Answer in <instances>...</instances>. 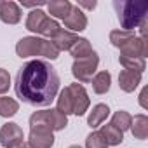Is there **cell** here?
<instances>
[{"mask_svg":"<svg viewBox=\"0 0 148 148\" xmlns=\"http://www.w3.org/2000/svg\"><path fill=\"white\" fill-rule=\"evenodd\" d=\"M14 91L21 101L32 106H49L58 96L59 77L51 63L33 59L19 68Z\"/></svg>","mask_w":148,"mask_h":148,"instance_id":"obj_1","label":"cell"},{"mask_svg":"<svg viewBox=\"0 0 148 148\" xmlns=\"http://www.w3.org/2000/svg\"><path fill=\"white\" fill-rule=\"evenodd\" d=\"M113 7L117 11L122 30L125 32H132L134 28H139L141 23L146 21V12H148L146 0H115Z\"/></svg>","mask_w":148,"mask_h":148,"instance_id":"obj_2","label":"cell"},{"mask_svg":"<svg viewBox=\"0 0 148 148\" xmlns=\"http://www.w3.org/2000/svg\"><path fill=\"white\" fill-rule=\"evenodd\" d=\"M16 54L19 58L44 56L47 59H58L59 51H58V47L51 40L38 38V37H23L16 44Z\"/></svg>","mask_w":148,"mask_h":148,"instance_id":"obj_3","label":"cell"},{"mask_svg":"<svg viewBox=\"0 0 148 148\" xmlns=\"http://www.w3.org/2000/svg\"><path fill=\"white\" fill-rule=\"evenodd\" d=\"M98 64H99V56L96 52L86 56V58H80V59H75L71 64V73L79 82L82 84H87L92 80L94 73L98 70Z\"/></svg>","mask_w":148,"mask_h":148,"instance_id":"obj_4","label":"cell"},{"mask_svg":"<svg viewBox=\"0 0 148 148\" xmlns=\"http://www.w3.org/2000/svg\"><path fill=\"white\" fill-rule=\"evenodd\" d=\"M68 92H70V99H71V113L77 115V117L84 115L87 112L89 105H91L89 94L84 89V86L79 84V82L77 84H70L68 86Z\"/></svg>","mask_w":148,"mask_h":148,"instance_id":"obj_5","label":"cell"},{"mask_svg":"<svg viewBox=\"0 0 148 148\" xmlns=\"http://www.w3.org/2000/svg\"><path fill=\"white\" fill-rule=\"evenodd\" d=\"M23 129L14 122H7L0 129V145L4 148H16L23 143Z\"/></svg>","mask_w":148,"mask_h":148,"instance_id":"obj_6","label":"cell"},{"mask_svg":"<svg viewBox=\"0 0 148 148\" xmlns=\"http://www.w3.org/2000/svg\"><path fill=\"white\" fill-rule=\"evenodd\" d=\"M28 145L32 148H51L54 145V134L47 127H35L30 129Z\"/></svg>","mask_w":148,"mask_h":148,"instance_id":"obj_7","label":"cell"},{"mask_svg":"<svg viewBox=\"0 0 148 148\" xmlns=\"http://www.w3.org/2000/svg\"><path fill=\"white\" fill-rule=\"evenodd\" d=\"M120 56H134V58H146L148 56V45L146 38L141 37H131L122 47H120Z\"/></svg>","mask_w":148,"mask_h":148,"instance_id":"obj_8","label":"cell"},{"mask_svg":"<svg viewBox=\"0 0 148 148\" xmlns=\"http://www.w3.org/2000/svg\"><path fill=\"white\" fill-rule=\"evenodd\" d=\"M63 21H64V26L68 28V32H71V33L82 32V30H86V26H87V16H86L84 11H82L80 7H77V5H71L70 14H68Z\"/></svg>","mask_w":148,"mask_h":148,"instance_id":"obj_9","label":"cell"},{"mask_svg":"<svg viewBox=\"0 0 148 148\" xmlns=\"http://www.w3.org/2000/svg\"><path fill=\"white\" fill-rule=\"evenodd\" d=\"M21 7L16 2H4L0 7V19L7 25H18L21 21Z\"/></svg>","mask_w":148,"mask_h":148,"instance_id":"obj_10","label":"cell"},{"mask_svg":"<svg viewBox=\"0 0 148 148\" xmlns=\"http://www.w3.org/2000/svg\"><path fill=\"white\" fill-rule=\"evenodd\" d=\"M141 82V73L132 70H122L119 75V86L124 92H132Z\"/></svg>","mask_w":148,"mask_h":148,"instance_id":"obj_11","label":"cell"},{"mask_svg":"<svg viewBox=\"0 0 148 148\" xmlns=\"http://www.w3.org/2000/svg\"><path fill=\"white\" fill-rule=\"evenodd\" d=\"M132 136L136 139H146L148 138V117L139 113L136 115L132 120H131V125H129Z\"/></svg>","mask_w":148,"mask_h":148,"instance_id":"obj_12","label":"cell"},{"mask_svg":"<svg viewBox=\"0 0 148 148\" xmlns=\"http://www.w3.org/2000/svg\"><path fill=\"white\" fill-rule=\"evenodd\" d=\"M108 115H110V108H108V105H105V103H98V105L92 106V112H91L89 117H87V124H89L91 127H98V125H101V124L106 120Z\"/></svg>","mask_w":148,"mask_h":148,"instance_id":"obj_13","label":"cell"},{"mask_svg":"<svg viewBox=\"0 0 148 148\" xmlns=\"http://www.w3.org/2000/svg\"><path fill=\"white\" fill-rule=\"evenodd\" d=\"M79 37L75 35V33H71V32H68V30H59L58 33H56V37L51 40L56 47H58V51L61 52V51H70V47L73 45V42H75Z\"/></svg>","mask_w":148,"mask_h":148,"instance_id":"obj_14","label":"cell"},{"mask_svg":"<svg viewBox=\"0 0 148 148\" xmlns=\"http://www.w3.org/2000/svg\"><path fill=\"white\" fill-rule=\"evenodd\" d=\"M101 136L105 138V141H106V145L110 146H115V145H120L122 141H124V132L120 131V129H117L115 125H112V124H105V125H101Z\"/></svg>","mask_w":148,"mask_h":148,"instance_id":"obj_15","label":"cell"},{"mask_svg":"<svg viewBox=\"0 0 148 148\" xmlns=\"http://www.w3.org/2000/svg\"><path fill=\"white\" fill-rule=\"evenodd\" d=\"M91 84H92V89H94L96 94H106L110 91L112 75H110L108 71H99V73H96V75L92 77Z\"/></svg>","mask_w":148,"mask_h":148,"instance_id":"obj_16","label":"cell"},{"mask_svg":"<svg viewBox=\"0 0 148 148\" xmlns=\"http://www.w3.org/2000/svg\"><path fill=\"white\" fill-rule=\"evenodd\" d=\"M47 9H49L51 16H54L58 19H64L71 11V4L68 0H52V2L47 4Z\"/></svg>","mask_w":148,"mask_h":148,"instance_id":"obj_17","label":"cell"},{"mask_svg":"<svg viewBox=\"0 0 148 148\" xmlns=\"http://www.w3.org/2000/svg\"><path fill=\"white\" fill-rule=\"evenodd\" d=\"M92 52H94V51H92L89 40H87V38H80V37L73 42V45L70 47V54L75 58V59L86 58V56H89V54H92Z\"/></svg>","mask_w":148,"mask_h":148,"instance_id":"obj_18","label":"cell"},{"mask_svg":"<svg viewBox=\"0 0 148 148\" xmlns=\"http://www.w3.org/2000/svg\"><path fill=\"white\" fill-rule=\"evenodd\" d=\"M120 64L124 66V70H132L138 73H143L146 68V61L143 58H134V56H120L119 58Z\"/></svg>","mask_w":148,"mask_h":148,"instance_id":"obj_19","label":"cell"},{"mask_svg":"<svg viewBox=\"0 0 148 148\" xmlns=\"http://www.w3.org/2000/svg\"><path fill=\"white\" fill-rule=\"evenodd\" d=\"M45 12L42 11V9H33L30 14H28V18H26V30H30V32H33V33H38V28H40V25L45 21Z\"/></svg>","mask_w":148,"mask_h":148,"instance_id":"obj_20","label":"cell"},{"mask_svg":"<svg viewBox=\"0 0 148 148\" xmlns=\"http://www.w3.org/2000/svg\"><path fill=\"white\" fill-rule=\"evenodd\" d=\"M59 30H61V26H59V23H58L56 19L45 18V21H44V23L40 25V28H38V35L45 37V40H52Z\"/></svg>","mask_w":148,"mask_h":148,"instance_id":"obj_21","label":"cell"},{"mask_svg":"<svg viewBox=\"0 0 148 148\" xmlns=\"http://www.w3.org/2000/svg\"><path fill=\"white\" fill-rule=\"evenodd\" d=\"M19 110V105L16 99L9 98V96H2L0 98V117H14Z\"/></svg>","mask_w":148,"mask_h":148,"instance_id":"obj_22","label":"cell"},{"mask_svg":"<svg viewBox=\"0 0 148 148\" xmlns=\"http://www.w3.org/2000/svg\"><path fill=\"white\" fill-rule=\"evenodd\" d=\"M131 120H132V117L127 113V112H124V110H119V112H115L113 115H112V125H115L117 129H120L122 132L124 131H127L129 129V125H131Z\"/></svg>","mask_w":148,"mask_h":148,"instance_id":"obj_23","label":"cell"},{"mask_svg":"<svg viewBox=\"0 0 148 148\" xmlns=\"http://www.w3.org/2000/svg\"><path fill=\"white\" fill-rule=\"evenodd\" d=\"M58 106H56V110H59L63 115H70L71 113V99H70V92H68V87H64L59 94H58Z\"/></svg>","mask_w":148,"mask_h":148,"instance_id":"obj_24","label":"cell"},{"mask_svg":"<svg viewBox=\"0 0 148 148\" xmlns=\"http://www.w3.org/2000/svg\"><path fill=\"white\" fill-rule=\"evenodd\" d=\"M49 119H51V127H52V131H61V129H64L66 124H68V117L63 115V113H61L59 110H56V108H51V110H49Z\"/></svg>","mask_w":148,"mask_h":148,"instance_id":"obj_25","label":"cell"},{"mask_svg":"<svg viewBox=\"0 0 148 148\" xmlns=\"http://www.w3.org/2000/svg\"><path fill=\"white\" fill-rule=\"evenodd\" d=\"M131 37H134V33L132 32H125V30H113V32H110V42L115 45V47H122Z\"/></svg>","mask_w":148,"mask_h":148,"instance_id":"obj_26","label":"cell"},{"mask_svg":"<svg viewBox=\"0 0 148 148\" xmlns=\"http://www.w3.org/2000/svg\"><path fill=\"white\" fill-rule=\"evenodd\" d=\"M86 148H108V145L99 131H92L86 139Z\"/></svg>","mask_w":148,"mask_h":148,"instance_id":"obj_27","label":"cell"},{"mask_svg":"<svg viewBox=\"0 0 148 148\" xmlns=\"http://www.w3.org/2000/svg\"><path fill=\"white\" fill-rule=\"evenodd\" d=\"M9 86H11V75L9 71L0 68V94H4L9 91Z\"/></svg>","mask_w":148,"mask_h":148,"instance_id":"obj_28","label":"cell"},{"mask_svg":"<svg viewBox=\"0 0 148 148\" xmlns=\"http://www.w3.org/2000/svg\"><path fill=\"white\" fill-rule=\"evenodd\" d=\"M146 96H148V87H145L143 91H141V94H139V105H141V108H148V103H146Z\"/></svg>","mask_w":148,"mask_h":148,"instance_id":"obj_29","label":"cell"},{"mask_svg":"<svg viewBox=\"0 0 148 148\" xmlns=\"http://www.w3.org/2000/svg\"><path fill=\"white\" fill-rule=\"evenodd\" d=\"M77 7H86V9H94L96 7V2L92 0V2H86V0H80Z\"/></svg>","mask_w":148,"mask_h":148,"instance_id":"obj_30","label":"cell"},{"mask_svg":"<svg viewBox=\"0 0 148 148\" xmlns=\"http://www.w3.org/2000/svg\"><path fill=\"white\" fill-rule=\"evenodd\" d=\"M21 4H23V7H40L45 2H21Z\"/></svg>","mask_w":148,"mask_h":148,"instance_id":"obj_31","label":"cell"},{"mask_svg":"<svg viewBox=\"0 0 148 148\" xmlns=\"http://www.w3.org/2000/svg\"><path fill=\"white\" fill-rule=\"evenodd\" d=\"M16 148H32V146H30L28 143H25V141H23V143H21L19 146H16Z\"/></svg>","mask_w":148,"mask_h":148,"instance_id":"obj_32","label":"cell"},{"mask_svg":"<svg viewBox=\"0 0 148 148\" xmlns=\"http://www.w3.org/2000/svg\"><path fill=\"white\" fill-rule=\"evenodd\" d=\"M68 148H80L79 145H71V146H68Z\"/></svg>","mask_w":148,"mask_h":148,"instance_id":"obj_33","label":"cell"},{"mask_svg":"<svg viewBox=\"0 0 148 148\" xmlns=\"http://www.w3.org/2000/svg\"><path fill=\"white\" fill-rule=\"evenodd\" d=\"M2 4H4V2H2V0H0V7H2Z\"/></svg>","mask_w":148,"mask_h":148,"instance_id":"obj_34","label":"cell"}]
</instances>
